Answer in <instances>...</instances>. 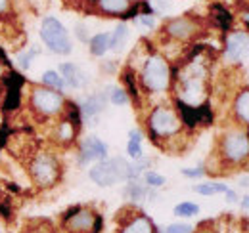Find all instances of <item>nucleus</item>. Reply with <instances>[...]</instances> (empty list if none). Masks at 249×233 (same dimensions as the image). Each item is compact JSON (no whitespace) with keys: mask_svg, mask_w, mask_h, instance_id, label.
I'll list each match as a JSON object with an SVG mask.
<instances>
[{"mask_svg":"<svg viewBox=\"0 0 249 233\" xmlns=\"http://www.w3.org/2000/svg\"><path fill=\"white\" fill-rule=\"evenodd\" d=\"M132 2L130 0H96V8L102 14L109 16H124L130 10Z\"/></svg>","mask_w":249,"mask_h":233,"instance_id":"4468645a","label":"nucleus"},{"mask_svg":"<svg viewBox=\"0 0 249 233\" xmlns=\"http://www.w3.org/2000/svg\"><path fill=\"white\" fill-rule=\"evenodd\" d=\"M205 69L199 63H190L186 71L180 75V101H184L188 105H199L205 98Z\"/></svg>","mask_w":249,"mask_h":233,"instance_id":"f03ea898","label":"nucleus"},{"mask_svg":"<svg viewBox=\"0 0 249 233\" xmlns=\"http://www.w3.org/2000/svg\"><path fill=\"white\" fill-rule=\"evenodd\" d=\"M77 36H79V40H83V42L89 40V31H87L85 25H77Z\"/></svg>","mask_w":249,"mask_h":233,"instance_id":"72a5a7b5","label":"nucleus"},{"mask_svg":"<svg viewBox=\"0 0 249 233\" xmlns=\"http://www.w3.org/2000/svg\"><path fill=\"white\" fill-rule=\"evenodd\" d=\"M106 107V94H92L90 98H87L81 105V113L85 118H94L96 115H100Z\"/></svg>","mask_w":249,"mask_h":233,"instance_id":"2eb2a0df","label":"nucleus"},{"mask_svg":"<svg viewBox=\"0 0 249 233\" xmlns=\"http://www.w3.org/2000/svg\"><path fill=\"white\" fill-rule=\"evenodd\" d=\"M213 10H215V12L218 14V16H215V17L218 19L220 27H222V29H228V27H230V14H228L224 8H220V6H215Z\"/></svg>","mask_w":249,"mask_h":233,"instance_id":"c756f323","label":"nucleus"},{"mask_svg":"<svg viewBox=\"0 0 249 233\" xmlns=\"http://www.w3.org/2000/svg\"><path fill=\"white\" fill-rule=\"evenodd\" d=\"M65 220H67V228L71 232L75 233H85V232H90L94 226V216L90 210H83V208H73L65 214Z\"/></svg>","mask_w":249,"mask_h":233,"instance_id":"9d476101","label":"nucleus"},{"mask_svg":"<svg viewBox=\"0 0 249 233\" xmlns=\"http://www.w3.org/2000/svg\"><path fill=\"white\" fill-rule=\"evenodd\" d=\"M126 153H128V157L134 159V161L142 159V132H140V130H130V132H128Z\"/></svg>","mask_w":249,"mask_h":233,"instance_id":"f3484780","label":"nucleus"},{"mask_svg":"<svg viewBox=\"0 0 249 233\" xmlns=\"http://www.w3.org/2000/svg\"><path fill=\"white\" fill-rule=\"evenodd\" d=\"M107 157V146L96 138V136H90L83 142L81 146V153H79V163L81 165H89V163H98V161H104Z\"/></svg>","mask_w":249,"mask_h":233,"instance_id":"1a4fd4ad","label":"nucleus"},{"mask_svg":"<svg viewBox=\"0 0 249 233\" xmlns=\"http://www.w3.org/2000/svg\"><path fill=\"white\" fill-rule=\"evenodd\" d=\"M90 180L94 183H98L100 187H109L117 182H124L128 180V163L121 159V157H115V159H104V161H98L90 168Z\"/></svg>","mask_w":249,"mask_h":233,"instance_id":"7ed1b4c3","label":"nucleus"},{"mask_svg":"<svg viewBox=\"0 0 249 233\" xmlns=\"http://www.w3.org/2000/svg\"><path fill=\"white\" fill-rule=\"evenodd\" d=\"M165 233H192V226H188V224H173V226H169Z\"/></svg>","mask_w":249,"mask_h":233,"instance_id":"7c9ffc66","label":"nucleus"},{"mask_svg":"<svg viewBox=\"0 0 249 233\" xmlns=\"http://www.w3.org/2000/svg\"><path fill=\"white\" fill-rule=\"evenodd\" d=\"M226 201H230V203H236V193L232 191V189H226Z\"/></svg>","mask_w":249,"mask_h":233,"instance_id":"c9c22d12","label":"nucleus"},{"mask_svg":"<svg viewBox=\"0 0 249 233\" xmlns=\"http://www.w3.org/2000/svg\"><path fill=\"white\" fill-rule=\"evenodd\" d=\"M220 151L230 163H240L249 155V138L242 132H228L222 138Z\"/></svg>","mask_w":249,"mask_h":233,"instance_id":"6e6552de","label":"nucleus"},{"mask_svg":"<svg viewBox=\"0 0 249 233\" xmlns=\"http://www.w3.org/2000/svg\"><path fill=\"white\" fill-rule=\"evenodd\" d=\"M123 233H154V226L146 216H138L124 228Z\"/></svg>","mask_w":249,"mask_h":233,"instance_id":"412c9836","label":"nucleus"},{"mask_svg":"<svg viewBox=\"0 0 249 233\" xmlns=\"http://www.w3.org/2000/svg\"><path fill=\"white\" fill-rule=\"evenodd\" d=\"M226 185L224 183H199L194 185V191L199 195H217V193H226Z\"/></svg>","mask_w":249,"mask_h":233,"instance_id":"b1692460","label":"nucleus"},{"mask_svg":"<svg viewBox=\"0 0 249 233\" xmlns=\"http://www.w3.org/2000/svg\"><path fill=\"white\" fill-rule=\"evenodd\" d=\"M144 182H146V185H150V187H161V185L167 183V180L161 174L154 172V170H148V172L144 174Z\"/></svg>","mask_w":249,"mask_h":233,"instance_id":"cd10ccee","label":"nucleus"},{"mask_svg":"<svg viewBox=\"0 0 249 233\" xmlns=\"http://www.w3.org/2000/svg\"><path fill=\"white\" fill-rule=\"evenodd\" d=\"M38 52L36 50H23V52H19L18 56H16V61H18V65L23 69V71H27L29 67H31V59L36 56Z\"/></svg>","mask_w":249,"mask_h":233,"instance_id":"bb28decb","label":"nucleus"},{"mask_svg":"<svg viewBox=\"0 0 249 233\" xmlns=\"http://www.w3.org/2000/svg\"><path fill=\"white\" fill-rule=\"evenodd\" d=\"M134 19H136L138 25H142V27H146V29H154V27L157 25L154 14H138Z\"/></svg>","mask_w":249,"mask_h":233,"instance_id":"c85d7f7f","label":"nucleus"},{"mask_svg":"<svg viewBox=\"0 0 249 233\" xmlns=\"http://www.w3.org/2000/svg\"><path fill=\"white\" fill-rule=\"evenodd\" d=\"M10 6H12V0H0V17L8 14Z\"/></svg>","mask_w":249,"mask_h":233,"instance_id":"f704fd0d","label":"nucleus"},{"mask_svg":"<svg viewBox=\"0 0 249 233\" xmlns=\"http://www.w3.org/2000/svg\"><path fill=\"white\" fill-rule=\"evenodd\" d=\"M150 195V185L146 183H138V182H130L124 189V197L126 199H134V201H140V199H146Z\"/></svg>","mask_w":249,"mask_h":233,"instance_id":"6ab92c4d","label":"nucleus"},{"mask_svg":"<svg viewBox=\"0 0 249 233\" xmlns=\"http://www.w3.org/2000/svg\"><path fill=\"white\" fill-rule=\"evenodd\" d=\"M242 206H244L246 210H249V195H248V197H244V201H242Z\"/></svg>","mask_w":249,"mask_h":233,"instance_id":"e433bc0d","label":"nucleus"},{"mask_svg":"<svg viewBox=\"0 0 249 233\" xmlns=\"http://www.w3.org/2000/svg\"><path fill=\"white\" fill-rule=\"evenodd\" d=\"M182 120L177 116V113L169 107H156L150 115V132L156 138H167V136H175L180 130Z\"/></svg>","mask_w":249,"mask_h":233,"instance_id":"0eeeda50","label":"nucleus"},{"mask_svg":"<svg viewBox=\"0 0 249 233\" xmlns=\"http://www.w3.org/2000/svg\"><path fill=\"white\" fill-rule=\"evenodd\" d=\"M0 83H2V61H0Z\"/></svg>","mask_w":249,"mask_h":233,"instance_id":"4c0bfd02","label":"nucleus"},{"mask_svg":"<svg viewBox=\"0 0 249 233\" xmlns=\"http://www.w3.org/2000/svg\"><path fill=\"white\" fill-rule=\"evenodd\" d=\"M126 40H128V27L124 23H119L115 27V31L109 34V50L121 52L124 48V44H126Z\"/></svg>","mask_w":249,"mask_h":233,"instance_id":"dca6fc26","label":"nucleus"},{"mask_svg":"<svg viewBox=\"0 0 249 233\" xmlns=\"http://www.w3.org/2000/svg\"><path fill=\"white\" fill-rule=\"evenodd\" d=\"M175 214L177 216H184V218H190V216H196L199 214V206L196 203H180L175 206Z\"/></svg>","mask_w":249,"mask_h":233,"instance_id":"393cba45","label":"nucleus"},{"mask_svg":"<svg viewBox=\"0 0 249 233\" xmlns=\"http://www.w3.org/2000/svg\"><path fill=\"white\" fill-rule=\"evenodd\" d=\"M40 38L46 44V48L50 52H54V54L67 56L73 50L71 40H69V33H67L65 25H63L58 17L46 16L40 21Z\"/></svg>","mask_w":249,"mask_h":233,"instance_id":"f257e3e1","label":"nucleus"},{"mask_svg":"<svg viewBox=\"0 0 249 233\" xmlns=\"http://www.w3.org/2000/svg\"><path fill=\"white\" fill-rule=\"evenodd\" d=\"M75 134H77V126H75L69 118H65V120H62V122L58 124L56 136H58L60 142H71V140L75 138Z\"/></svg>","mask_w":249,"mask_h":233,"instance_id":"5701e85b","label":"nucleus"},{"mask_svg":"<svg viewBox=\"0 0 249 233\" xmlns=\"http://www.w3.org/2000/svg\"><path fill=\"white\" fill-rule=\"evenodd\" d=\"M249 56V36L246 33H234L226 40V58L230 61H242Z\"/></svg>","mask_w":249,"mask_h":233,"instance_id":"f8f14e48","label":"nucleus"},{"mask_svg":"<svg viewBox=\"0 0 249 233\" xmlns=\"http://www.w3.org/2000/svg\"><path fill=\"white\" fill-rule=\"evenodd\" d=\"M109 101L113 105H126L128 103V94L123 88H109Z\"/></svg>","mask_w":249,"mask_h":233,"instance_id":"a878e982","label":"nucleus"},{"mask_svg":"<svg viewBox=\"0 0 249 233\" xmlns=\"http://www.w3.org/2000/svg\"><path fill=\"white\" fill-rule=\"evenodd\" d=\"M31 105L36 113L52 116L62 113L65 100L58 90H52L48 86H35L31 92Z\"/></svg>","mask_w":249,"mask_h":233,"instance_id":"423d86ee","label":"nucleus"},{"mask_svg":"<svg viewBox=\"0 0 249 233\" xmlns=\"http://www.w3.org/2000/svg\"><path fill=\"white\" fill-rule=\"evenodd\" d=\"M142 83L150 92H165L171 84V69L167 59L161 56H150L142 69Z\"/></svg>","mask_w":249,"mask_h":233,"instance_id":"39448f33","label":"nucleus"},{"mask_svg":"<svg viewBox=\"0 0 249 233\" xmlns=\"http://www.w3.org/2000/svg\"><path fill=\"white\" fill-rule=\"evenodd\" d=\"M42 84L48 88H52V90H58V92H62L63 88H65V81H63V77L58 73V71H44V75H42Z\"/></svg>","mask_w":249,"mask_h":233,"instance_id":"4be33fe9","label":"nucleus"},{"mask_svg":"<svg viewBox=\"0 0 249 233\" xmlns=\"http://www.w3.org/2000/svg\"><path fill=\"white\" fill-rule=\"evenodd\" d=\"M197 23L192 17H175L165 25V33L177 40H188L196 34Z\"/></svg>","mask_w":249,"mask_h":233,"instance_id":"9b49d317","label":"nucleus"},{"mask_svg":"<svg viewBox=\"0 0 249 233\" xmlns=\"http://www.w3.org/2000/svg\"><path fill=\"white\" fill-rule=\"evenodd\" d=\"M234 109H236L238 118H240V120H244L246 124H249V90H244V92L236 98Z\"/></svg>","mask_w":249,"mask_h":233,"instance_id":"aec40b11","label":"nucleus"},{"mask_svg":"<svg viewBox=\"0 0 249 233\" xmlns=\"http://www.w3.org/2000/svg\"><path fill=\"white\" fill-rule=\"evenodd\" d=\"M123 81L126 83V86H128V92L136 98V96H138V88H136V83H134V79H132V73H124Z\"/></svg>","mask_w":249,"mask_h":233,"instance_id":"2f4dec72","label":"nucleus"},{"mask_svg":"<svg viewBox=\"0 0 249 233\" xmlns=\"http://www.w3.org/2000/svg\"><path fill=\"white\" fill-rule=\"evenodd\" d=\"M58 73L63 77L65 86L83 88V86H87V83H89V79H87V75L83 73V69H81L79 65H75V63H62Z\"/></svg>","mask_w":249,"mask_h":233,"instance_id":"ddd939ff","label":"nucleus"},{"mask_svg":"<svg viewBox=\"0 0 249 233\" xmlns=\"http://www.w3.org/2000/svg\"><path fill=\"white\" fill-rule=\"evenodd\" d=\"M89 44H90V54L100 58L109 50V34L107 33H100V34H96L89 40Z\"/></svg>","mask_w":249,"mask_h":233,"instance_id":"a211bd4d","label":"nucleus"},{"mask_svg":"<svg viewBox=\"0 0 249 233\" xmlns=\"http://www.w3.org/2000/svg\"><path fill=\"white\" fill-rule=\"evenodd\" d=\"M29 174H31L33 182L40 187H50L58 182L60 178V163L54 155L50 153H35L29 163Z\"/></svg>","mask_w":249,"mask_h":233,"instance_id":"20e7f679","label":"nucleus"},{"mask_svg":"<svg viewBox=\"0 0 249 233\" xmlns=\"http://www.w3.org/2000/svg\"><path fill=\"white\" fill-rule=\"evenodd\" d=\"M182 174L188 176V178H199V176L205 174V170H203V168H194V170H190V168H182Z\"/></svg>","mask_w":249,"mask_h":233,"instance_id":"473e14b6","label":"nucleus"}]
</instances>
